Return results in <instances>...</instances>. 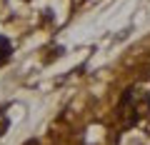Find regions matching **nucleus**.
<instances>
[{
    "instance_id": "obj_1",
    "label": "nucleus",
    "mask_w": 150,
    "mask_h": 145,
    "mask_svg": "<svg viewBox=\"0 0 150 145\" xmlns=\"http://www.w3.org/2000/svg\"><path fill=\"white\" fill-rule=\"evenodd\" d=\"M148 105H150V100L145 95H140L138 90H128L123 95V103H120V115H123L128 123H135L140 115H145Z\"/></svg>"
},
{
    "instance_id": "obj_2",
    "label": "nucleus",
    "mask_w": 150,
    "mask_h": 145,
    "mask_svg": "<svg viewBox=\"0 0 150 145\" xmlns=\"http://www.w3.org/2000/svg\"><path fill=\"white\" fill-rule=\"evenodd\" d=\"M10 53H13V45L8 43V38L0 35V65H5L8 60H10Z\"/></svg>"
}]
</instances>
